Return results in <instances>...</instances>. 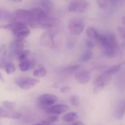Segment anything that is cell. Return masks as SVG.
Segmentation results:
<instances>
[{"label": "cell", "instance_id": "1", "mask_svg": "<svg viewBox=\"0 0 125 125\" xmlns=\"http://www.w3.org/2000/svg\"><path fill=\"white\" fill-rule=\"evenodd\" d=\"M1 28L10 30L16 39L24 40L30 34V30L27 24L19 21H14L13 22L2 25Z\"/></svg>", "mask_w": 125, "mask_h": 125}, {"label": "cell", "instance_id": "2", "mask_svg": "<svg viewBox=\"0 0 125 125\" xmlns=\"http://www.w3.org/2000/svg\"><path fill=\"white\" fill-rule=\"evenodd\" d=\"M58 100V96L53 94H41L38 98V101L39 103V106L43 108L44 110L49 107L54 105Z\"/></svg>", "mask_w": 125, "mask_h": 125}, {"label": "cell", "instance_id": "3", "mask_svg": "<svg viewBox=\"0 0 125 125\" xmlns=\"http://www.w3.org/2000/svg\"><path fill=\"white\" fill-rule=\"evenodd\" d=\"M121 68V64H117L114 65L110 68H108L107 70H105L102 74H101L99 76H98L94 81V85H97L101 83H106V81L108 80V79L113 74H116L118 72L120 71Z\"/></svg>", "mask_w": 125, "mask_h": 125}, {"label": "cell", "instance_id": "4", "mask_svg": "<svg viewBox=\"0 0 125 125\" xmlns=\"http://www.w3.org/2000/svg\"><path fill=\"white\" fill-rule=\"evenodd\" d=\"M85 29L83 21L78 19H73L68 24V30L69 32L74 35H80L83 33Z\"/></svg>", "mask_w": 125, "mask_h": 125}, {"label": "cell", "instance_id": "5", "mask_svg": "<svg viewBox=\"0 0 125 125\" xmlns=\"http://www.w3.org/2000/svg\"><path fill=\"white\" fill-rule=\"evenodd\" d=\"M39 80L32 77H20L18 78L15 83L18 87L23 90H29L39 83Z\"/></svg>", "mask_w": 125, "mask_h": 125}, {"label": "cell", "instance_id": "6", "mask_svg": "<svg viewBox=\"0 0 125 125\" xmlns=\"http://www.w3.org/2000/svg\"><path fill=\"white\" fill-rule=\"evenodd\" d=\"M88 8V2L85 0H74L71 2L69 7V12L83 13Z\"/></svg>", "mask_w": 125, "mask_h": 125}, {"label": "cell", "instance_id": "7", "mask_svg": "<svg viewBox=\"0 0 125 125\" xmlns=\"http://www.w3.org/2000/svg\"><path fill=\"white\" fill-rule=\"evenodd\" d=\"M26 41L21 39H15L10 45V54L13 56H18L19 53L24 50L26 46Z\"/></svg>", "mask_w": 125, "mask_h": 125}, {"label": "cell", "instance_id": "8", "mask_svg": "<svg viewBox=\"0 0 125 125\" xmlns=\"http://www.w3.org/2000/svg\"><path fill=\"white\" fill-rule=\"evenodd\" d=\"M70 107L65 104H54L51 107H49V108L45 110V112L47 114H50V115H60L64 113H66L69 110Z\"/></svg>", "mask_w": 125, "mask_h": 125}, {"label": "cell", "instance_id": "9", "mask_svg": "<svg viewBox=\"0 0 125 125\" xmlns=\"http://www.w3.org/2000/svg\"><path fill=\"white\" fill-rule=\"evenodd\" d=\"M76 80L81 85H87L91 79V74L88 70H83L75 74Z\"/></svg>", "mask_w": 125, "mask_h": 125}, {"label": "cell", "instance_id": "10", "mask_svg": "<svg viewBox=\"0 0 125 125\" xmlns=\"http://www.w3.org/2000/svg\"><path fill=\"white\" fill-rule=\"evenodd\" d=\"M40 41L43 46H48V47H53L54 45V35L51 32H45L41 35Z\"/></svg>", "mask_w": 125, "mask_h": 125}, {"label": "cell", "instance_id": "11", "mask_svg": "<svg viewBox=\"0 0 125 125\" xmlns=\"http://www.w3.org/2000/svg\"><path fill=\"white\" fill-rule=\"evenodd\" d=\"M21 115L16 111H13L11 110H8L4 107H0V117L19 119L20 118Z\"/></svg>", "mask_w": 125, "mask_h": 125}, {"label": "cell", "instance_id": "12", "mask_svg": "<svg viewBox=\"0 0 125 125\" xmlns=\"http://www.w3.org/2000/svg\"><path fill=\"white\" fill-rule=\"evenodd\" d=\"M125 115V99H121L118 101L115 110V118L118 120H121Z\"/></svg>", "mask_w": 125, "mask_h": 125}, {"label": "cell", "instance_id": "13", "mask_svg": "<svg viewBox=\"0 0 125 125\" xmlns=\"http://www.w3.org/2000/svg\"><path fill=\"white\" fill-rule=\"evenodd\" d=\"M8 49L5 45L0 47V68L4 69L8 64Z\"/></svg>", "mask_w": 125, "mask_h": 125}, {"label": "cell", "instance_id": "14", "mask_svg": "<svg viewBox=\"0 0 125 125\" xmlns=\"http://www.w3.org/2000/svg\"><path fill=\"white\" fill-rule=\"evenodd\" d=\"M31 12L32 13L34 18L35 20L37 21H41L43 20L44 19H46L48 16V14L42 9V8H35L30 10Z\"/></svg>", "mask_w": 125, "mask_h": 125}, {"label": "cell", "instance_id": "15", "mask_svg": "<svg viewBox=\"0 0 125 125\" xmlns=\"http://www.w3.org/2000/svg\"><path fill=\"white\" fill-rule=\"evenodd\" d=\"M78 118V114L74 111L69 112L66 114H64L62 117V119L66 123H73L76 121H77Z\"/></svg>", "mask_w": 125, "mask_h": 125}, {"label": "cell", "instance_id": "16", "mask_svg": "<svg viewBox=\"0 0 125 125\" xmlns=\"http://www.w3.org/2000/svg\"><path fill=\"white\" fill-rule=\"evenodd\" d=\"M86 35L90 40H91V41L94 40L96 42V41L98 40V38L100 35V33H99L94 27H88L86 30Z\"/></svg>", "mask_w": 125, "mask_h": 125}, {"label": "cell", "instance_id": "17", "mask_svg": "<svg viewBox=\"0 0 125 125\" xmlns=\"http://www.w3.org/2000/svg\"><path fill=\"white\" fill-rule=\"evenodd\" d=\"M33 65H34L33 62L28 59V60H26L24 61L20 62V63L19 65V69L21 72H25L30 70L32 66H34Z\"/></svg>", "mask_w": 125, "mask_h": 125}, {"label": "cell", "instance_id": "18", "mask_svg": "<svg viewBox=\"0 0 125 125\" xmlns=\"http://www.w3.org/2000/svg\"><path fill=\"white\" fill-rule=\"evenodd\" d=\"M41 5L43 8V10L48 14L52 8H53V3L51 0H41Z\"/></svg>", "mask_w": 125, "mask_h": 125}, {"label": "cell", "instance_id": "19", "mask_svg": "<svg viewBox=\"0 0 125 125\" xmlns=\"http://www.w3.org/2000/svg\"><path fill=\"white\" fill-rule=\"evenodd\" d=\"M33 76L35 77H39V78H42L46 76L47 74V71L45 67L43 66H40L38 69H35L33 72Z\"/></svg>", "mask_w": 125, "mask_h": 125}, {"label": "cell", "instance_id": "20", "mask_svg": "<svg viewBox=\"0 0 125 125\" xmlns=\"http://www.w3.org/2000/svg\"><path fill=\"white\" fill-rule=\"evenodd\" d=\"M103 54L107 57H114L117 55V49L113 48H103Z\"/></svg>", "mask_w": 125, "mask_h": 125}, {"label": "cell", "instance_id": "21", "mask_svg": "<svg viewBox=\"0 0 125 125\" xmlns=\"http://www.w3.org/2000/svg\"><path fill=\"white\" fill-rule=\"evenodd\" d=\"M93 57H94L93 52L91 49H88L82 54V56L80 57V60L82 62H88V61H90L91 60H92Z\"/></svg>", "mask_w": 125, "mask_h": 125}, {"label": "cell", "instance_id": "22", "mask_svg": "<svg viewBox=\"0 0 125 125\" xmlns=\"http://www.w3.org/2000/svg\"><path fill=\"white\" fill-rule=\"evenodd\" d=\"M30 51L27 50V49H24V51H22L21 53H19L18 54L17 58L20 62H22V61H24L26 60H28V57L30 56Z\"/></svg>", "mask_w": 125, "mask_h": 125}, {"label": "cell", "instance_id": "23", "mask_svg": "<svg viewBox=\"0 0 125 125\" xmlns=\"http://www.w3.org/2000/svg\"><path fill=\"white\" fill-rule=\"evenodd\" d=\"M70 102L71 104L74 107H79L80 105V97L77 95H72L70 97Z\"/></svg>", "mask_w": 125, "mask_h": 125}, {"label": "cell", "instance_id": "24", "mask_svg": "<svg viewBox=\"0 0 125 125\" xmlns=\"http://www.w3.org/2000/svg\"><path fill=\"white\" fill-rule=\"evenodd\" d=\"M58 115H51L50 116H49L47 118V119L46 121H43V123L47 124H53L55 122H57L58 121Z\"/></svg>", "mask_w": 125, "mask_h": 125}, {"label": "cell", "instance_id": "25", "mask_svg": "<svg viewBox=\"0 0 125 125\" xmlns=\"http://www.w3.org/2000/svg\"><path fill=\"white\" fill-rule=\"evenodd\" d=\"M105 85H106V83H101L97 85H95V86L93 89V93L94 94H99L104 89V88L105 87Z\"/></svg>", "mask_w": 125, "mask_h": 125}, {"label": "cell", "instance_id": "26", "mask_svg": "<svg viewBox=\"0 0 125 125\" xmlns=\"http://www.w3.org/2000/svg\"><path fill=\"white\" fill-rule=\"evenodd\" d=\"M5 69L8 74H13L16 72V67H15L14 64L12 63V62H8V64L6 65Z\"/></svg>", "mask_w": 125, "mask_h": 125}, {"label": "cell", "instance_id": "27", "mask_svg": "<svg viewBox=\"0 0 125 125\" xmlns=\"http://www.w3.org/2000/svg\"><path fill=\"white\" fill-rule=\"evenodd\" d=\"M80 66L79 65H71L68 66L66 68H65V71L68 73H73L80 69Z\"/></svg>", "mask_w": 125, "mask_h": 125}, {"label": "cell", "instance_id": "28", "mask_svg": "<svg viewBox=\"0 0 125 125\" xmlns=\"http://www.w3.org/2000/svg\"><path fill=\"white\" fill-rule=\"evenodd\" d=\"M2 106L5 109H8V110H13V107H14V103L12 102H9V101H4L2 103Z\"/></svg>", "mask_w": 125, "mask_h": 125}, {"label": "cell", "instance_id": "29", "mask_svg": "<svg viewBox=\"0 0 125 125\" xmlns=\"http://www.w3.org/2000/svg\"><path fill=\"white\" fill-rule=\"evenodd\" d=\"M96 3L98 5V6L100 8H106L107 5V0H96Z\"/></svg>", "mask_w": 125, "mask_h": 125}, {"label": "cell", "instance_id": "30", "mask_svg": "<svg viewBox=\"0 0 125 125\" xmlns=\"http://www.w3.org/2000/svg\"><path fill=\"white\" fill-rule=\"evenodd\" d=\"M72 87L69 86V85H66V86H62L60 88V91L62 94H68L69 92L72 91Z\"/></svg>", "mask_w": 125, "mask_h": 125}, {"label": "cell", "instance_id": "31", "mask_svg": "<svg viewBox=\"0 0 125 125\" xmlns=\"http://www.w3.org/2000/svg\"><path fill=\"white\" fill-rule=\"evenodd\" d=\"M118 32L121 35V37L125 40V27H119L118 28Z\"/></svg>", "mask_w": 125, "mask_h": 125}, {"label": "cell", "instance_id": "32", "mask_svg": "<svg viewBox=\"0 0 125 125\" xmlns=\"http://www.w3.org/2000/svg\"><path fill=\"white\" fill-rule=\"evenodd\" d=\"M85 43H86V46H87V47L89 49H93L94 47V46H95V44H94V43L91 41V40H90V39H88V40H86V42H85Z\"/></svg>", "mask_w": 125, "mask_h": 125}, {"label": "cell", "instance_id": "33", "mask_svg": "<svg viewBox=\"0 0 125 125\" xmlns=\"http://www.w3.org/2000/svg\"><path fill=\"white\" fill-rule=\"evenodd\" d=\"M72 125H85V124H84L83 121H78V120H77V121H76L73 122Z\"/></svg>", "mask_w": 125, "mask_h": 125}, {"label": "cell", "instance_id": "34", "mask_svg": "<svg viewBox=\"0 0 125 125\" xmlns=\"http://www.w3.org/2000/svg\"><path fill=\"white\" fill-rule=\"evenodd\" d=\"M32 125H49V124H45V123L41 122V123H36V124H32Z\"/></svg>", "mask_w": 125, "mask_h": 125}, {"label": "cell", "instance_id": "35", "mask_svg": "<svg viewBox=\"0 0 125 125\" xmlns=\"http://www.w3.org/2000/svg\"><path fill=\"white\" fill-rule=\"evenodd\" d=\"M109 1H110L112 4L115 5V4L117 3V2H118V0H109Z\"/></svg>", "mask_w": 125, "mask_h": 125}, {"label": "cell", "instance_id": "36", "mask_svg": "<svg viewBox=\"0 0 125 125\" xmlns=\"http://www.w3.org/2000/svg\"><path fill=\"white\" fill-rule=\"evenodd\" d=\"M122 23H123V24L125 26V16H124L122 17Z\"/></svg>", "mask_w": 125, "mask_h": 125}, {"label": "cell", "instance_id": "37", "mask_svg": "<svg viewBox=\"0 0 125 125\" xmlns=\"http://www.w3.org/2000/svg\"><path fill=\"white\" fill-rule=\"evenodd\" d=\"M11 1H13L14 2H21L22 0H11Z\"/></svg>", "mask_w": 125, "mask_h": 125}, {"label": "cell", "instance_id": "38", "mask_svg": "<svg viewBox=\"0 0 125 125\" xmlns=\"http://www.w3.org/2000/svg\"><path fill=\"white\" fill-rule=\"evenodd\" d=\"M2 80V76L1 73H0V80Z\"/></svg>", "mask_w": 125, "mask_h": 125}, {"label": "cell", "instance_id": "39", "mask_svg": "<svg viewBox=\"0 0 125 125\" xmlns=\"http://www.w3.org/2000/svg\"><path fill=\"white\" fill-rule=\"evenodd\" d=\"M0 17H1V13H0Z\"/></svg>", "mask_w": 125, "mask_h": 125}]
</instances>
